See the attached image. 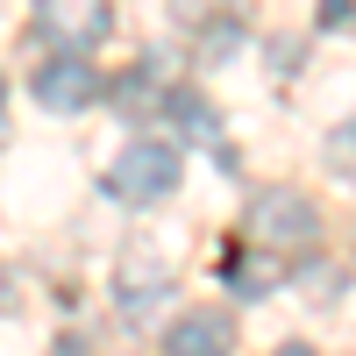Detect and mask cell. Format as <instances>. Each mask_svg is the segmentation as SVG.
Returning <instances> with one entry per match:
<instances>
[{
	"label": "cell",
	"instance_id": "1",
	"mask_svg": "<svg viewBox=\"0 0 356 356\" xmlns=\"http://www.w3.org/2000/svg\"><path fill=\"white\" fill-rule=\"evenodd\" d=\"M321 235V207L300 193V186H264L257 200H250V243L257 250H307Z\"/></svg>",
	"mask_w": 356,
	"mask_h": 356
},
{
	"label": "cell",
	"instance_id": "2",
	"mask_svg": "<svg viewBox=\"0 0 356 356\" xmlns=\"http://www.w3.org/2000/svg\"><path fill=\"white\" fill-rule=\"evenodd\" d=\"M107 193L129 200V207H157V200H171V193H178V150H171V143H157V136L129 143V150L114 157V171H107Z\"/></svg>",
	"mask_w": 356,
	"mask_h": 356
},
{
	"label": "cell",
	"instance_id": "3",
	"mask_svg": "<svg viewBox=\"0 0 356 356\" xmlns=\"http://www.w3.org/2000/svg\"><path fill=\"white\" fill-rule=\"evenodd\" d=\"M107 29H114L107 0H36V36L50 50H86L93 57L107 43Z\"/></svg>",
	"mask_w": 356,
	"mask_h": 356
},
{
	"label": "cell",
	"instance_id": "4",
	"mask_svg": "<svg viewBox=\"0 0 356 356\" xmlns=\"http://www.w3.org/2000/svg\"><path fill=\"white\" fill-rule=\"evenodd\" d=\"M29 93H36V107H50V114H86L100 100V72L86 65V50H57L50 65L36 72Z\"/></svg>",
	"mask_w": 356,
	"mask_h": 356
},
{
	"label": "cell",
	"instance_id": "5",
	"mask_svg": "<svg viewBox=\"0 0 356 356\" xmlns=\"http://www.w3.org/2000/svg\"><path fill=\"white\" fill-rule=\"evenodd\" d=\"M164 292H171V264L129 250V257H122V285H114V307H122V321H150V314L164 307Z\"/></svg>",
	"mask_w": 356,
	"mask_h": 356
},
{
	"label": "cell",
	"instance_id": "6",
	"mask_svg": "<svg viewBox=\"0 0 356 356\" xmlns=\"http://www.w3.org/2000/svg\"><path fill=\"white\" fill-rule=\"evenodd\" d=\"M164 349H171V356H228V349H235V321H228L221 307H193V314L171 321Z\"/></svg>",
	"mask_w": 356,
	"mask_h": 356
},
{
	"label": "cell",
	"instance_id": "7",
	"mask_svg": "<svg viewBox=\"0 0 356 356\" xmlns=\"http://www.w3.org/2000/svg\"><path fill=\"white\" fill-rule=\"evenodd\" d=\"M278 257H285V250H264V257L235 250V257H228V285L243 292V300H264V292L278 285Z\"/></svg>",
	"mask_w": 356,
	"mask_h": 356
},
{
	"label": "cell",
	"instance_id": "8",
	"mask_svg": "<svg viewBox=\"0 0 356 356\" xmlns=\"http://www.w3.org/2000/svg\"><path fill=\"white\" fill-rule=\"evenodd\" d=\"M321 157H328V171L342 178V186H356V114L328 129V143H321Z\"/></svg>",
	"mask_w": 356,
	"mask_h": 356
},
{
	"label": "cell",
	"instance_id": "9",
	"mask_svg": "<svg viewBox=\"0 0 356 356\" xmlns=\"http://www.w3.org/2000/svg\"><path fill=\"white\" fill-rule=\"evenodd\" d=\"M171 114H178V129H186V136H200V143H221V136H214V107H207V100H193V93H171Z\"/></svg>",
	"mask_w": 356,
	"mask_h": 356
},
{
	"label": "cell",
	"instance_id": "10",
	"mask_svg": "<svg viewBox=\"0 0 356 356\" xmlns=\"http://www.w3.org/2000/svg\"><path fill=\"white\" fill-rule=\"evenodd\" d=\"M356 22V0H321V29H349Z\"/></svg>",
	"mask_w": 356,
	"mask_h": 356
},
{
	"label": "cell",
	"instance_id": "11",
	"mask_svg": "<svg viewBox=\"0 0 356 356\" xmlns=\"http://www.w3.org/2000/svg\"><path fill=\"white\" fill-rule=\"evenodd\" d=\"M235 43H243V29H207V43H200V50H207V57H228Z\"/></svg>",
	"mask_w": 356,
	"mask_h": 356
},
{
	"label": "cell",
	"instance_id": "12",
	"mask_svg": "<svg viewBox=\"0 0 356 356\" xmlns=\"http://www.w3.org/2000/svg\"><path fill=\"white\" fill-rule=\"evenodd\" d=\"M235 8H243V0H235Z\"/></svg>",
	"mask_w": 356,
	"mask_h": 356
}]
</instances>
